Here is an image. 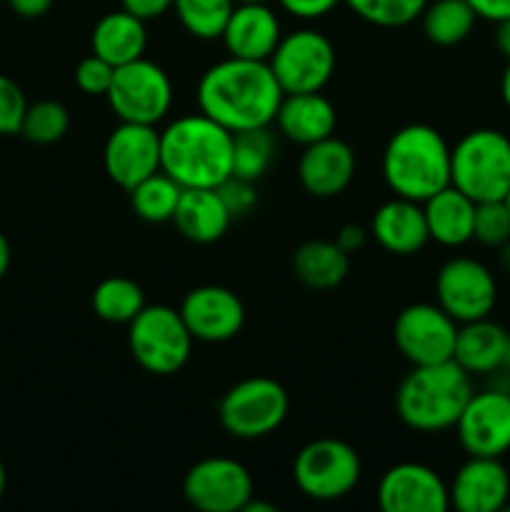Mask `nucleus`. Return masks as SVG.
<instances>
[{"label": "nucleus", "instance_id": "nucleus-16", "mask_svg": "<svg viewBox=\"0 0 510 512\" xmlns=\"http://www.w3.org/2000/svg\"><path fill=\"white\" fill-rule=\"evenodd\" d=\"M178 310L185 328L200 343H228L245 325L243 300L223 285H198Z\"/></svg>", "mask_w": 510, "mask_h": 512}, {"label": "nucleus", "instance_id": "nucleus-22", "mask_svg": "<svg viewBox=\"0 0 510 512\" xmlns=\"http://www.w3.org/2000/svg\"><path fill=\"white\" fill-rule=\"evenodd\" d=\"M273 123L283 138L305 148L335 135L338 113L323 93H285Z\"/></svg>", "mask_w": 510, "mask_h": 512}, {"label": "nucleus", "instance_id": "nucleus-39", "mask_svg": "<svg viewBox=\"0 0 510 512\" xmlns=\"http://www.w3.org/2000/svg\"><path fill=\"white\" fill-rule=\"evenodd\" d=\"M280 8L298 20H318L338 8L343 0H278Z\"/></svg>", "mask_w": 510, "mask_h": 512}, {"label": "nucleus", "instance_id": "nucleus-41", "mask_svg": "<svg viewBox=\"0 0 510 512\" xmlns=\"http://www.w3.org/2000/svg\"><path fill=\"white\" fill-rule=\"evenodd\" d=\"M468 5L475 10L478 20L498 25L510 18V0H468Z\"/></svg>", "mask_w": 510, "mask_h": 512}, {"label": "nucleus", "instance_id": "nucleus-52", "mask_svg": "<svg viewBox=\"0 0 510 512\" xmlns=\"http://www.w3.org/2000/svg\"><path fill=\"white\" fill-rule=\"evenodd\" d=\"M503 203H505V205H508V210H510V190H508V193H505V198H503Z\"/></svg>", "mask_w": 510, "mask_h": 512}, {"label": "nucleus", "instance_id": "nucleus-48", "mask_svg": "<svg viewBox=\"0 0 510 512\" xmlns=\"http://www.w3.org/2000/svg\"><path fill=\"white\" fill-rule=\"evenodd\" d=\"M498 260H500V268H503L505 273H510V240L498 248Z\"/></svg>", "mask_w": 510, "mask_h": 512}, {"label": "nucleus", "instance_id": "nucleus-30", "mask_svg": "<svg viewBox=\"0 0 510 512\" xmlns=\"http://www.w3.org/2000/svg\"><path fill=\"white\" fill-rule=\"evenodd\" d=\"M128 193L138 218H143L145 223H168L173 220L183 188L168 173L158 170L150 178L140 180Z\"/></svg>", "mask_w": 510, "mask_h": 512}, {"label": "nucleus", "instance_id": "nucleus-20", "mask_svg": "<svg viewBox=\"0 0 510 512\" xmlns=\"http://www.w3.org/2000/svg\"><path fill=\"white\" fill-rule=\"evenodd\" d=\"M280 38V20L268 3H235L220 35L228 55L245 60H268Z\"/></svg>", "mask_w": 510, "mask_h": 512}, {"label": "nucleus", "instance_id": "nucleus-17", "mask_svg": "<svg viewBox=\"0 0 510 512\" xmlns=\"http://www.w3.org/2000/svg\"><path fill=\"white\" fill-rule=\"evenodd\" d=\"M378 505L385 512H448L450 493L428 465L398 463L380 478Z\"/></svg>", "mask_w": 510, "mask_h": 512}, {"label": "nucleus", "instance_id": "nucleus-9", "mask_svg": "<svg viewBox=\"0 0 510 512\" xmlns=\"http://www.w3.org/2000/svg\"><path fill=\"white\" fill-rule=\"evenodd\" d=\"M105 98L123 123L158 125L173 108V83L158 63L138 58L115 68Z\"/></svg>", "mask_w": 510, "mask_h": 512}, {"label": "nucleus", "instance_id": "nucleus-47", "mask_svg": "<svg viewBox=\"0 0 510 512\" xmlns=\"http://www.w3.org/2000/svg\"><path fill=\"white\" fill-rule=\"evenodd\" d=\"M243 512H278V508H275V505H270V503H263V500L250 498V503L245 505Z\"/></svg>", "mask_w": 510, "mask_h": 512}, {"label": "nucleus", "instance_id": "nucleus-2", "mask_svg": "<svg viewBox=\"0 0 510 512\" xmlns=\"http://www.w3.org/2000/svg\"><path fill=\"white\" fill-rule=\"evenodd\" d=\"M160 170L180 188H220L233 175V133L203 113L160 130Z\"/></svg>", "mask_w": 510, "mask_h": 512}, {"label": "nucleus", "instance_id": "nucleus-27", "mask_svg": "<svg viewBox=\"0 0 510 512\" xmlns=\"http://www.w3.org/2000/svg\"><path fill=\"white\" fill-rule=\"evenodd\" d=\"M350 253L335 240H308L293 253V273L305 288L333 290L348 278Z\"/></svg>", "mask_w": 510, "mask_h": 512}, {"label": "nucleus", "instance_id": "nucleus-44", "mask_svg": "<svg viewBox=\"0 0 510 512\" xmlns=\"http://www.w3.org/2000/svg\"><path fill=\"white\" fill-rule=\"evenodd\" d=\"M495 45H498L500 53L510 60V18L498 23V30H495Z\"/></svg>", "mask_w": 510, "mask_h": 512}, {"label": "nucleus", "instance_id": "nucleus-7", "mask_svg": "<svg viewBox=\"0 0 510 512\" xmlns=\"http://www.w3.org/2000/svg\"><path fill=\"white\" fill-rule=\"evenodd\" d=\"M363 475V463L353 445L335 438L310 440L293 460L295 488L310 500L333 503L353 493Z\"/></svg>", "mask_w": 510, "mask_h": 512}, {"label": "nucleus", "instance_id": "nucleus-3", "mask_svg": "<svg viewBox=\"0 0 510 512\" xmlns=\"http://www.w3.org/2000/svg\"><path fill=\"white\" fill-rule=\"evenodd\" d=\"M473 393V375L455 360L413 365L398 385L395 413L415 433H443L455 428Z\"/></svg>", "mask_w": 510, "mask_h": 512}, {"label": "nucleus", "instance_id": "nucleus-5", "mask_svg": "<svg viewBox=\"0 0 510 512\" xmlns=\"http://www.w3.org/2000/svg\"><path fill=\"white\" fill-rule=\"evenodd\" d=\"M450 185L475 203L503 200L510 190V138L495 128L465 133L450 148Z\"/></svg>", "mask_w": 510, "mask_h": 512}, {"label": "nucleus", "instance_id": "nucleus-4", "mask_svg": "<svg viewBox=\"0 0 510 512\" xmlns=\"http://www.w3.org/2000/svg\"><path fill=\"white\" fill-rule=\"evenodd\" d=\"M383 178L395 195L425 203L450 185V145L440 130L410 123L390 135L383 150Z\"/></svg>", "mask_w": 510, "mask_h": 512}, {"label": "nucleus", "instance_id": "nucleus-10", "mask_svg": "<svg viewBox=\"0 0 510 512\" xmlns=\"http://www.w3.org/2000/svg\"><path fill=\"white\" fill-rule=\"evenodd\" d=\"M268 65L283 93H320L335 73V48L320 30L300 28L280 38Z\"/></svg>", "mask_w": 510, "mask_h": 512}, {"label": "nucleus", "instance_id": "nucleus-32", "mask_svg": "<svg viewBox=\"0 0 510 512\" xmlns=\"http://www.w3.org/2000/svg\"><path fill=\"white\" fill-rule=\"evenodd\" d=\"M235 8V0H175L180 25L198 40H218Z\"/></svg>", "mask_w": 510, "mask_h": 512}, {"label": "nucleus", "instance_id": "nucleus-13", "mask_svg": "<svg viewBox=\"0 0 510 512\" xmlns=\"http://www.w3.org/2000/svg\"><path fill=\"white\" fill-rule=\"evenodd\" d=\"M253 495V475L233 458H205L183 478V498L200 512H243Z\"/></svg>", "mask_w": 510, "mask_h": 512}, {"label": "nucleus", "instance_id": "nucleus-34", "mask_svg": "<svg viewBox=\"0 0 510 512\" xmlns=\"http://www.w3.org/2000/svg\"><path fill=\"white\" fill-rule=\"evenodd\" d=\"M358 18L378 28H403L423 15L430 0H343Z\"/></svg>", "mask_w": 510, "mask_h": 512}, {"label": "nucleus", "instance_id": "nucleus-43", "mask_svg": "<svg viewBox=\"0 0 510 512\" xmlns=\"http://www.w3.org/2000/svg\"><path fill=\"white\" fill-rule=\"evenodd\" d=\"M10 10L20 18H43L50 8H53V0H8Z\"/></svg>", "mask_w": 510, "mask_h": 512}, {"label": "nucleus", "instance_id": "nucleus-38", "mask_svg": "<svg viewBox=\"0 0 510 512\" xmlns=\"http://www.w3.org/2000/svg\"><path fill=\"white\" fill-rule=\"evenodd\" d=\"M253 185L255 183H250V180L230 175V178L218 188V193L223 195L225 205H228V210L233 213V218L250 213V210H253V205L258 203V195H255Z\"/></svg>", "mask_w": 510, "mask_h": 512}, {"label": "nucleus", "instance_id": "nucleus-14", "mask_svg": "<svg viewBox=\"0 0 510 512\" xmlns=\"http://www.w3.org/2000/svg\"><path fill=\"white\" fill-rule=\"evenodd\" d=\"M455 433L468 455L503 458L510 450V393L488 388L470 395Z\"/></svg>", "mask_w": 510, "mask_h": 512}, {"label": "nucleus", "instance_id": "nucleus-26", "mask_svg": "<svg viewBox=\"0 0 510 512\" xmlns=\"http://www.w3.org/2000/svg\"><path fill=\"white\" fill-rule=\"evenodd\" d=\"M145 45H148V30L145 20L135 18L128 10H113L105 13L95 23L93 35H90V48L95 55L108 60L110 65H125L143 58Z\"/></svg>", "mask_w": 510, "mask_h": 512}, {"label": "nucleus", "instance_id": "nucleus-8", "mask_svg": "<svg viewBox=\"0 0 510 512\" xmlns=\"http://www.w3.org/2000/svg\"><path fill=\"white\" fill-rule=\"evenodd\" d=\"M290 410L288 390L273 378L253 375L235 383L218 405L220 425L238 440H258L275 433Z\"/></svg>", "mask_w": 510, "mask_h": 512}, {"label": "nucleus", "instance_id": "nucleus-45", "mask_svg": "<svg viewBox=\"0 0 510 512\" xmlns=\"http://www.w3.org/2000/svg\"><path fill=\"white\" fill-rule=\"evenodd\" d=\"M10 268V243L3 233H0V280L5 278Z\"/></svg>", "mask_w": 510, "mask_h": 512}, {"label": "nucleus", "instance_id": "nucleus-49", "mask_svg": "<svg viewBox=\"0 0 510 512\" xmlns=\"http://www.w3.org/2000/svg\"><path fill=\"white\" fill-rule=\"evenodd\" d=\"M5 485H8V475H5V465L3 460H0V500H3L5 495Z\"/></svg>", "mask_w": 510, "mask_h": 512}, {"label": "nucleus", "instance_id": "nucleus-21", "mask_svg": "<svg viewBox=\"0 0 510 512\" xmlns=\"http://www.w3.org/2000/svg\"><path fill=\"white\" fill-rule=\"evenodd\" d=\"M370 233L383 250L393 255H415L430 243L423 203L395 195L380 205L370 220Z\"/></svg>", "mask_w": 510, "mask_h": 512}, {"label": "nucleus", "instance_id": "nucleus-6", "mask_svg": "<svg viewBox=\"0 0 510 512\" xmlns=\"http://www.w3.org/2000/svg\"><path fill=\"white\" fill-rule=\"evenodd\" d=\"M128 348L135 363L150 375L168 378L180 373L193 353V335L180 310L170 305H145L128 323Z\"/></svg>", "mask_w": 510, "mask_h": 512}, {"label": "nucleus", "instance_id": "nucleus-28", "mask_svg": "<svg viewBox=\"0 0 510 512\" xmlns=\"http://www.w3.org/2000/svg\"><path fill=\"white\" fill-rule=\"evenodd\" d=\"M423 33L435 45H458L473 33L478 15L470 8L468 0H433L425 5Z\"/></svg>", "mask_w": 510, "mask_h": 512}, {"label": "nucleus", "instance_id": "nucleus-29", "mask_svg": "<svg viewBox=\"0 0 510 512\" xmlns=\"http://www.w3.org/2000/svg\"><path fill=\"white\" fill-rule=\"evenodd\" d=\"M93 313L100 320L113 325H128L140 310L145 308V293L135 280L113 275L95 285L93 290Z\"/></svg>", "mask_w": 510, "mask_h": 512}, {"label": "nucleus", "instance_id": "nucleus-23", "mask_svg": "<svg viewBox=\"0 0 510 512\" xmlns=\"http://www.w3.org/2000/svg\"><path fill=\"white\" fill-rule=\"evenodd\" d=\"M173 223L185 240L210 245L228 233L233 213L218 188H183Z\"/></svg>", "mask_w": 510, "mask_h": 512}, {"label": "nucleus", "instance_id": "nucleus-24", "mask_svg": "<svg viewBox=\"0 0 510 512\" xmlns=\"http://www.w3.org/2000/svg\"><path fill=\"white\" fill-rule=\"evenodd\" d=\"M510 333L490 318L463 323L455 338L453 360L470 375H493L500 370Z\"/></svg>", "mask_w": 510, "mask_h": 512}, {"label": "nucleus", "instance_id": "nucleus-18", "mask_svg": "<svg viewBox=\"0 0 510 512\" xmlns=\"http://www.w3.org/2000/svg\"><path fill=\"white\" fill-rule=\"evenodd\" d=\"M450 508L458 512H500L508 508L510 475L500 458L468 455L448 485Z\"/></svg>", "mask_w": 510, "mask_h": 512}, {"label": "nucleus", "instance_id": "nucleus-19", "mask_svg": "<svg viewBox=\"0 0 510 512\" xmlns=\"http://www.w3.org/2000/svg\"><path fill=\"white\" fill-rule=\"evenodd\" d=\"M298 178L313 198H335L355 178V153L345 140L330 138L305 145L298 160Z\"/></svg>", "mask_w": 510, "mask_h": 512}, {"label": "nucleus", "instance_id": "nucleus-42", "mask_svg": "<svg viewBox=\"0 0 510 512\" xmlns=\"http://www.w3.org/2000/svg\"><path fill=\"white\" fill-rule=\"evenodd\" d=\"M335 243L340 245V248L345 250V253H358L360 248L365 245V230L360 228V225H343V228L338 230V235H335Z\"/></svg>", "mask_w": 510, "mask_h": 512}, {"label": "nucleus", "instance_id": "nucleus-25", "mask_svg": "<svg viewBox=\"0 0 510 512\" xmlns=\"http://www.w3.org/2000/svg\"><path fill=\"white\" fill-rule=\"evenodd\" d=\"M430 240L443 248H460L473 240L475 200L448 185L423 203Z\"/></svg>", "mask_w": 510, "mask_h": 512}, {"label": "nucleus", "instance_id": "nucleus-40", "mask_svg": "<svg viewBox=\"0 0 510 512\" xmlns=\"http://www.w3.org/2000/svg\"><path fill=\"white\" fill-rule=\"evenodd\" d=\"M173 3L175 0H120V8L148 23L173 10Z\"/></svg>", "mask_w": 510, "mask_h": 512}, {"label": "nucleus", "instance_id": "nucleus-1", "mask_svg": "<svg viewBox=\"0 0 510 512\" xmlns=\"http://www.w3.org/2000/svg\"><path fill=\"white\" fill-rule=\"evenodd\" d=\"M268 60H245L228 55L210 65L198 80V110L230 133L268 128L283 100Z\"/></svg>", "mask_w": 510, "mask_h": 512}, {"label": "nucleus", "instance_id": "nucleus-11", "mask_svg": "<svg viewBox=\"0 0 510 512\" xmlns=\"http://www.w3.org/2000/svg\"><path fill=\"white\" fill-rule=\"evenodd\" d=\"M435 303L458 325L490 318L498 303V283L488 265L458 255L445 260L435 275Z\"/></svg>", "mask_w": 510, "mask_h": 512}, {"label": "nucleus", "instance_id": "nucleus-50", "mask_svg": "<svg viewBox=\"0 0 510 512\" xmlns=\"http://www.w3.org/2000/svg\"><path fill=\"white\" fill-rule=\"evenodd\" d=\"M500 370H508L510 373V340H508V348H505V358H503V365H500Z\"/></svg>", "mask_w": 510, "mask_h": 512}, {"label": "nucleus", "instance_id": "nucleus-35", "mask_svg": "<svg viewBox=\"0 0 510 512\" xmlns=\"http://www.w3.org/2000/svg\"><path fill=\"white\" fill-rule=\"evenodd\" d=\"M473 240L485 248H500L510 240V210L503 200L475 203Z\"/></svg>", "mask_w": 510, "mask_h": 512}, {"label": "nucleus", "instance_id": "nucleus-46", "mask_svg": "<svg viewBox=\"0 0 510 512\" xmlns=\"http://www.w3.org/2000/svg\"><path fill=\"white\" fill-rule=\"evenodd\" d=\"M500 95H503L505 108L510 110V60H508V65H505V70H503V78H500Z\"/></svg>", "mask_w": 510, "mask_h": 512}, {"label": "nucleus", "instance_id": "nucleus-12", "mask_svg": "<svg viewBox=\"0 0 510 512\" xmlns=\"http://www.w3.org/2000/svg\"><path fill=\"white\" fill-rule=\"evenodd\" d=\"M460 325L438 303H413L395 318L393 340L410 365L453 360Z\"/></svg>", "mask_w": 510, "mask_h": 512}, {"label": "nucleus", "instance_id": "nucleus-36", "mask_svg": "<svg viewBox=\"0 0 510 512\" xmlns=\"http://www.w3.org/2000/svg\"><path fill=\"white\" fill-rule=\"evenodd\" d=\"M25 110H28V100H25L20 85L0 73V135L20 133Z\"/></svg>", "mask_w": 510, "mask_h": 512}, {"label": "nucleus", "instance_id": "nucleus-37", "mask_svg": "<svg viewBox=\"0 0 510 512\" xmlns=\"http://www.w3.org/2000/svg\"><path fill=\"white\" fill-rule=\"evenodd\" d=\"M113 75L115 65H110L108 60H103L100 55L90 53L88 58L80 60L78 68H75V85H78L85 95H108Z\"/></svg>", "mask_w": 510, "mask_h": 512}, {"label": "nucleus", "instance_id": "nucleus-31", "mask_svg": "<svg viewBox=\"0 0 510 512\" xmlns=\"http://www.w3.org/2000/svg\"><path fill=\"white\" fill-rule=\"evenodd\" d=\"M275 150H278V143L270 133V125L233 133V175L255 183L273 165Z\"/></svg>", "mask_w": 510, "mask_h": 512}, {"label": "nucleus", "instance_id": "nucleus-51", "mask_svg": "<svg viewBox=\"0 0 510 512\" xmlns=\"http://www.w3.org/2000/svg\"><path fill=\"white\" fill-rule=\"evenodd\" d=\"M235 3H268V0H235Z\"/></svg>", "mask_w": 510, "mask_h": 512}, {"label": "nucleus", "instance_id": "nucleus-15", "mask_svg": "<svg viewBox=\"0 0 510 512\" xmlns=\"http://www.w3.org/2000/svg\"><path fill=\"white\" fill-rule=\"evenodd\" d=\"M103 168L118 188L133 190L140 180L160 170V130L120 120L105 140Z\"/></svg>", "mask_w": 510, "mask_h": 512}, {"label": "nucleus", "instance_id": "nucleus-33", "mask_svg": "<svg viewBox=\"0 0 510 512\" xmlns=\"http://www.w3.org/2000/svg\"><path fill=\"white\" fill-rule=\"evenodd\" d=\"M70 128V113L58 100H38L28 105L20 125V135L35 145L58 143Z\"/></svg>", "mask_w": 510, "mask_h": 512}]
</instances>
